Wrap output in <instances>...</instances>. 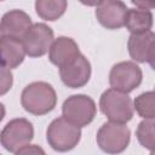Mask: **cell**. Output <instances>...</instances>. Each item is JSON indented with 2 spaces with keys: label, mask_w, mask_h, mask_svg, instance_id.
Wrapping results in <instances>:
<instances>
[{
  "label": "cell",
  "mask_w": 155,
  "mask_h": 155,
  "mask_svg": "<svg viewBox=\"0 0 155 155\" xmlns=\"http://www.w3.org/2000/svg\"><path fill=\"white\" fill-rule=\"evenodd\" d=\"M54 88L44 81H35L24 87L21 94L22 107L30 114L44 115L56 107Z\"/></svg>",
  "instance_id": "obj_1"
},
{
  "label": "cell",
  "mask_w": 155,
  "mask_h": 155,
  "mask_svg": "<svg viewBox=\"0 0 155 155\" xmlns=\"http://www.w3.org/2000/svg\"><path fill=\"white\" fill-rule=\"evenodd\" d=\"M133 5L143 10H153L155 6V0H131Z\"/></svg>",
  "instance_id": "obj_20"
},
{
  "label": "cell",
  "mask_w": 155,
  "mask_h": 155,
  "mask_svg": "<svg viewBox=\"0 0 155 155\" xmlns=\"http://www.w3.org/2000/svg\"><path fill=\"white\" fill-rule=\"evenodd\" d=\"M63 117L78 127L87 126L96 116V104L94 101L86 94H74L64 101Z\"/></svg>",
  "instance_id": "obj_6"
},
{
  "label": "cell",
  "mask_w": 155,
  "mask_h": 155,
  "mask_svg": "<svg viewBox=\"0 0 155 155\" xmlns=\"http://www.w3.org/2000/svg\"><path fill=\"white\" fill-rule=\"evenodd\" d=\"M125 25L132 34L149 31L153 25V15L149 10L128 8L126 12Z\"/></svg>",
  "instance_id": "obj_15"
},
{
  "label": "cell",
  "mask_w": 155,
  "mask_h": 155,
  "mask_svg": "<svg viewBox=\"0 0 155 155\" xmlns=\"http://www.w3.org/2000/svg\"><path fill=\"white\" fill-rule=\"evenodd\" d=\"M47 142L57 151H68L78 145L81 138L80 127L69 122L65 117L54 119L46 132Z\"/></svg>",
  "instance_id": "obj_3"
},
{
  "label": "cell",
  "mask_w": 155,
  "mask_h": 155,
  "mask_svg": "<svg viewBox=\"0 0 155 155\" xmlns=\"http://www.w3.org/2000/svg\"><path fill=\"white\" fill-rule=\"evenodd\" d=\"M154 92H144L139 94L134 99L133 109L144 119H154L155 117V101H154Z\"/></svg>",
  "instance_id": "obj_17"
},
{
  "label": "cell",
  "mask_w": 155,
  "mask_h": 155,
  "mask_svg": "<svg viewBox=\"0 0 155 155\" xmlns=\"http://www.w3.org/2000/svg\"><path fill=\"white\" fill-rule=\"evenodd\" d=\"M12 82H13V76H12L10 68L0 63V96L10 91Z\"/></svg>",
  "instance_id": "obj_19"
},
{
  "label": "cell",
  "mask_w": 155,
  "mask_h": 155,
  "mask_svg": "<svg viewBox=\"0 0 155 155\" xmlns=\"http://www.w3.org/2000/svg\"><path fill=\"white\" fill-rule=\"evenodd\" d=\"M53 41V30L44 24L35 23L27 30L22 38L25 54L29 57H41L48 50Z\"/></svg>",
  "instance_id": "obj_8"
},
{
  "label": "cell",
  "mask_w": 155,
  "mask_h": 155,
  "mask_svg": "<svg viewBox=\"0 0 155 155\" xmlns=\"http://www.w3.org/2000/svg\"><path fill=\"white\" fill-rule=\"evenodd\" d=\"M4 35V31H2V28H1V24H0V38Z\"/></svg>",
  "instance_id": "obj_24"
},
{
  "label": "cell",
  "mask_w": 155,
  "mask_h": 155,
  "mask_svg": "<svg viewBox=\"0 0 155 155\" xmlns=\"http://www.w3.org/2000/svg\"><path fill=\"white\" fill-rule=\"evenodd\" d=\"M35 10L45 21H56L67 10V0H35Z\"/></svg>",
  "instance_id": "obj_16"
},
{
  "label": "cell",
  "mask_w": 155,
  "mask_h": 155,
  "mask_svg": "<svg viewBox=\"0 0 155 155\" xmlns=\"http://www.w3.org/2000/svg\"><path fill=\"white\" fill-rule=\"evenodd\" d=\"M99 107L102 113L110 120L115 122L125 124L130 121L133 116V103L127 93L109 88L104 91L99 99Z\"/></svg>",
  "instance_id": "obj_2"
},
{
  "label": "cell",
  "mask_w": 155,
  "mask_h": 155,
  "mask_svg": "<svg viewBox=\"0 0 155 155\" xmlns=\"http://www.w3.org/2000/svg\"><path fill=\"white\" fill-rule=\"evenodd\" d=\"M0 24L5 35L22 39L27 30L31 27V21L24 11L11 10L2 16Z\"/></svg>",
  "instance_id": "obj_14"
},
{
  "label": "cell",
  "mask_w": 155,
  "mask_h": 155,
  "mask_svg": "<svg viewBox=\"0 0 155 155\" xmlns=\"http://www.w3.org/2000/svg\"><path fill=\"white\" fill-rule=\"evenodd\" d=\"M127 10L121 0H103L97 5L96 17L104 28L119 29L125 25Z\"/></svg>",
  "instance_id": "obj_10"
},
{
  "label": "cell",
  "mask_w": 155,
  "mask_h": 155,
  "mask_svg": "<svg viewBox=\"0 0 155 155\" xmlns=\"http://www.w3.org/2000/svg\"><path fill=\"white\" fill-rule=\"evenodd\" d=\"M131 138V132L125 124L121 122H105L97 132V143L99 148L110 154L124 151Z\"/></svg>",
  "instance_id": "obj_5"
},
{
  "label": "cell",
  "mask_w": 155,
  "mask_h": 155,
  "mask_svg": "<svg viewBox=\"0 0 155 155\" xmlns=\"http://www.w3.org/2000/svg\"><path fill=\"white\" fill-rule=\"evenodd\" d=\"M78 54H80L78 44L71 38L59 36L58 39L52 41L50 46L48 58L54 65L59 68L73 61Z\"/></svg>",
  "instance_id": "obj_13"
},
{
  "label": "cell",
  "mask_w": 155,
  "mask_h": 155,
  "mask_svg": "<svg viewBox=\"0 0 155 155\" xmlns=\"http://www.w3.org/2000/svg\"><path fill=\"white\" fill-rule=\"evenodd\" d=\"M35 154V153H41V154H44V150L42 149H40V148H38L36 145H30V144H28V145H25L24 148H22L17 154Z\"/></svg>",
  "instance_id": "obj_21"
},
{
  "label": "cell",
  "mask_w": 155,
  "mask_h": 155,
  "mask_svg": "<svg viewBox=\"0 0 155 155\" xmlns=\"http://www.w3.org/2000/svg\"><path fill=\"white\" fill-rule=\"evenodd\" d=\"M4 116H5V107L2 103H0V122L4 119Z\"/></svg>",
  "instance_id": "obj_23"
},
{
  "label": "cell",
  "mask_w": 155,
  "mask_h": 155,
  "mask_svg": "<svg viewBox=\"0 0 155 155\" xmlns=\"http://www.w3.org/2000/svg\"><path fill=\"white\" fill-rule=\"evenodd\" d=\"M154 40H155V35L151 30L139 34H132L127 42L131 58L140 63L148 62L151 67H154V58H155Z\"/></svg>",
  "instance_id": "obj_11"
},
{
  "label": "cell",
  "mask_w": 155,
  "mask_h": 155,
  "mask_svg": "<svg viewBox=\"0 0 155 155\" xmlns=\"http://www.w3.org/2000/svg\"><path fill=\"white\" fill-rule=\"evenodd\" d=\"M142 78V69L134 62H120L111 68L109 82L113 88L128 93L140 85Z\"/></svg>",
  "instance_id": "obj_7"
},
{
  "label": "cell",
  "mask_w": 155,
  "mask_h": 155,
  "mask_svg": "<svg viewBox=\"0 0 155 155\" xmlns=\"http://www.w3.org/2000/svg\"><path fill=\"white\" fill-rule=\"evenodd\" d=\"M33 136V125L27 119H13L7 122L0 132V143L6 150L17 154L22 148L30 143Z\"/></svg>",
  "instance_id": "obj_4"
},
{
  "label": "cell",
  "mask_w": 155,
  "mask_h": 155,
  "mask_svg": "<svg viewBox=\"0 0 155 155\" xmlns=\"http://www.w3.org/2000/svg\"><path fill=\"white\" fill-rule=\"evenodd\" d=\"M81 4L86 5V6H97L98 4H101L103 0H79Z\"/></svg>",
  "instance_id": "obj_22"
},
{
  "label": "cell",
  "mask_w": 155,
  "mask_h": 155,
  "mask_svg": "<svg viewBox=\"0 0 155 155\" xmlns=\"http://www.w3.org/2000/svg\"><path fill=\"white\" fill-rule=\"evenodd\" d=\"M138 142L151 153L154 151L155 147V138H154V119H145L142 121L136 131Z\"/></svg>",
  "instance_id": "obj_18"
},
{
  "label": "cell",
  "mask_w": 155,
  "mask_h": 155,
  "mask_svg": "<svg viewBox=\"0 0 155 155\" xmlns=\"http://www.w3.org/2000/svg\"><path fill=\"white\" fill-rule=\"evenodd\" d=\"M59 75L63 84L70 88L85 86L91 76V64L84 54H78L69 63L59 67Z\"/></svg>",
  "instance_id": "obj_9"
},
{
  "label": "cell",
  "mask_w": 155,
  "mask_h": 155,
  "mask_svg": "<svg viewBox=\"0 0 155 155\" xmlns=\"http://www.w3.org/2000/svg\"><path fill=\"white\" fill-rule=\"evenodd\" d=\"M25 56L22 39L2 35L0 38V63L10 69L18 67Z\"/></svg>",
  "instance_id": "obj_12"
}]
</instances>
